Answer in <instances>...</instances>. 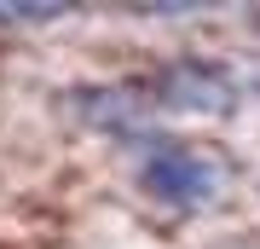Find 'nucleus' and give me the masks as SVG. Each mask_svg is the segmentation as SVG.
<instances>
[{"label": "nucleus", "mask_w": 260, "mask_h": 249, "mask_svg": "<svg viewBox=\"0 0 260 249\" xmlns=\"http://www.w3.org/2000/svg\"><path fill=\"white\" fill-rule=\"evenodd\" d=\"M168 104H185V110H220V104H232V87H225L208 64H179L174 75H168Z\"/></svg>", "instance_id": "2"}, {"label": "nucleus", "mask_w": 260, "mask_h": 249, "mask_svg": "<svg viewBox=\"0 0 260 249\" xmlns=\"http://www.w3.org/2000/svg\"><path fill=\"white\" fill-rule=\"evenodd\" d=\"M139 185L162 209L191 214V209H203V203L220 197V162L203 157V151H191V145H156L139 162Z\"/></svg>", "instance_id": "1"}]
</instances>
